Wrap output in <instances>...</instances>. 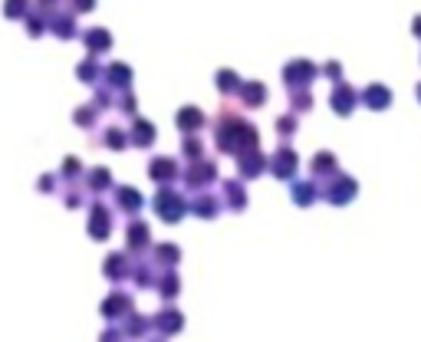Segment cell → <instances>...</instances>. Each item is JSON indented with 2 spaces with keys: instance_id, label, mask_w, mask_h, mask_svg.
Segmentation results:
<instances>
[{
  "instance_id": "obj_1",
  "label": "cell",
  "mask_w": 421,
  "mask_h": 342,
  "mask_svg": "<svg viewBox=\"0 0 421 342\" xmlns=\"http://www.w3.org/2000/svg\"><path fill=\"white\" fill-rule=\"evenodd\" d=\"M365 105L375 109V112H379V109H388V105H392V92L385 86H369L365 89Z\"/></svg>"
},
{
  "instance_id": "obj_2",
  "label": "cell",
  "mask_w": 421,
  "mask_h": 342,
  "mask_svg": "<svg viewBox=\"0 0 421 342\" xmlns=\"http://www.w3.org/2000/svg\"><path fill=\"white\" fill-rule=\"evenodd\" d=\"M333 105H336V112H342L346 115L349 109H352V105H356V92H352V89H339V92H336V99H333Z\"/></svg>"
},
{
  "instance_id": "obj_3",
  "label": "cell",
  "mask_w": 421,
  "mask_h": 342,
  "mask_svg": "<svg viewBox=\"0 0 421 342\" xmlns=\"http://www.w3.org/2000/svg\"><path fill=\"white\" fill-rule=\"evenodd\" d=\"M415 33H421V20H415Z\"/></svg>"
},
{
  "instance_id": "obj_4",
  "label": "cell",
  "mask_w": 421,
  "mask_h": 342,
  "mask_svg": "<svg viewBox=\"0 0 421 342\" xmlns=\"http://www.w3.org/2000/svg\"><path fill=\"white\" fill-rule=\"evenodd\" d=\"M418 99H421V86H418Z\"/></svg>"
}]
</instances>
